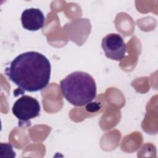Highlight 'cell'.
<instances>
[{
    "instance_id": "obj_4",
    "label": "cell",
    "mask_w": 158,
    "mask_h": 158,
    "mask_svg": "<svg viewBox=\"0 0 158 158\" xmlns=\"http://www.w3.org/2000/svg\"><path fill=\"white\" fill-rule=\"evenodd\" d=\"M106 56L112 60L120 61L125 57L127 46L123 38L117 33H110L104 36L101 43Z\"/></svg>"
},
{
    "instance_id": "obj_3",
    "label": "cell",
    "mask_w": 158,
    "mask_h": 158,
    "mask_svg": "<svg viewBox=\"0 0 158 158\" xmlns=\"http://www.w3.org/2000/svg\"><path fill=\"white\" fill-rule=\"evenodd\" d=\"M12 110L19 120V125H22L40 115V105L36 99L23 95L14 102Z\"/></svg>"
},
{
    "instance_id": "obj_6",
    "label": "cell",
    "mask_w": 158,
    "mask_h": 158,
    "mask_svg": "<svg viewBox=\"0 0 158 158\" xmlns=\"http://www.w3.org/2000/svg\"><path fill=\"white\" fill-rule=\"evenodd\" d=\"M0 152L1 153H6L5 157H14L15 154L12 149V146L11 144L8 143H2L0 144Z\"/></svg>"
},
{
    "instance_id": "obj_2",
    "label": "cell",
    "mask_w": 158,
    "mask_h": 158,
    "mask_svg": "<svg viewBox=\"0 0 158 158\" xmlns=\"http://www.w3.org/2000/svg\"><path fill=\"white\" fill-rule=\"evenodd\" d=\"M62 93L66 100L76 107L83 106L96 96V85L88 73L76 71L60 81Z\"/></svg>"
},
{
    "instance_id": "obj_7",
    "label": "cell",
    "mask_w": 158,
    "mask_h": 158,
    "mask_svg": "<svg viewBox=\"0 0 158 158\" xmlns=\"http://www.w3.org/2000/svg\"><path fill=\"white\" fill-rule=\"evenodd\" d=\"M99 103L96 102H91V103H88V105L86 106V110L89 112H95L98 110L100 109V106L98 104Z\"/></svg>"
},
{
    "instance_id": "obj_5",
    "label": "cell",
    "mask_w": 158,
    "mask_h": 158,
    "mask_svg": "<svg viewBox=\"0 0 158 158\" xmlns=\"http://www.w3.org/2000/svg\"><path fill=\"white\" fill-rule=\"evenodd\" d=\"M45 20L43 12L37 8L26 9L23 11L21 15L23 27L32 31L41 29L44 25Z\"/></svg>"
},
{
    "instance_id": "obj_1",
    "label": "cell",
    "mask_w": 158,
    "mask_h": 158,
    "mask_svg": "<svg viewBox=\"0 0 158 158\" xmlns=\"http://www.w3.org/2000/svg\"><path fill=\"white\" fill-rule=\"evenodd\" d=\"M51 66L43 54L28 51L17 56L5 69L9 79L18 88L14 96L23 94L24 91L36 92L44 89L49 84Z\"/></svg>"
}]
</instances>
